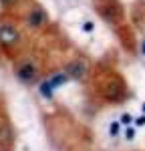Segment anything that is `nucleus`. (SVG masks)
Masks as SVG:
<instances>
[{
  "label": "nucleus",
  "instance_id": "f257e3e1",
  "mask_svg": "<svg viewBox=\"0 0 145 151\" xmlns=\"http://www.w3.org/2000/svg\"><path fill=\"white\" fill-rule=\"evenodd\" d=\"M0 40L6 42V45H10L12 40H16V30H12V28H4V30L0 32Z\"/></svg>",
  "mask_w": 145,
  "mask_h": 151
},
{
  "label": "nucleus",
  "instance_id": "7ed1b4c3",
  "mask_svg": "<svg viewBox=\"0 0 145 151\" xmlns=\"http://www.w3.org/2000/svg\"><path fill=\"white\" fill-rule=\"evenodd\" d=\"M141 52H143V55H145V42H143V45H141Z\"/></svg>",
  "mask_w": 145,
  "mask_h": 151
},
{
  "label": "nucleus",
  "instance_id": "f03ea898",
  "mask_svg": "<svg viewBox=\"0 0 145 151\" xmlns=\"http://www.w3.org/2000/svg\"><path fill=\"white\" fill-rule=\"evenodd\" d=\"M117 131H119V125H113L111 127V135H117Z\"/></svg>",
  "mask_w": 145,
  "mask_h": 151
}]
</instances>
